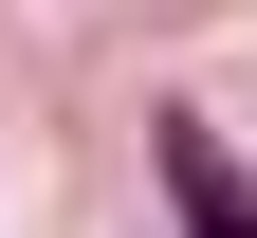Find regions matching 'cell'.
<instances>
[{
  "instance_id": "6da1fadb",
  "label": "cell",
  "mask_w": 257,
  "mask_h": 238,
  "mask_svg": "<svg viewBox=\"0 0 257 238\" xmlns=\"http://www.w3.org/2000/svg\"><path fill=\"white\" fill-rule=\"evenodd\" d=\"M147 165H166V201H184V238H257V183L220 165V128H202V110H147Z\"/></svg>"
}]
</instances>
